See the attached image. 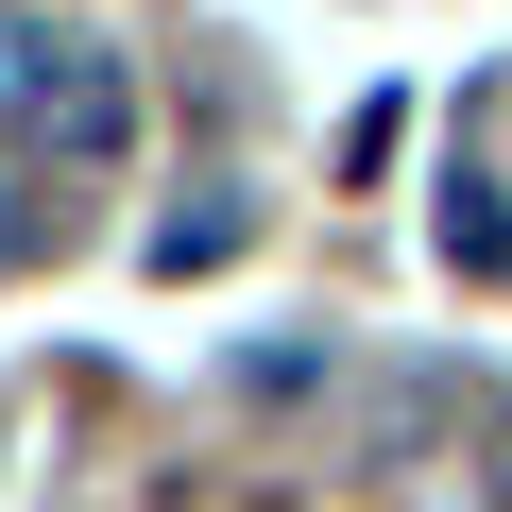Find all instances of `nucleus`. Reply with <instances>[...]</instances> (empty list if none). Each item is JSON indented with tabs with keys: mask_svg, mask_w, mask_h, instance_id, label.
I'll list each match as a JSON object with an SVG mask.
<instances>
[{
	"mask_svg": "<svg viewBox=\"0 0 512 512\" xmlns=\"http://www.w3.org/2000/svg\"><path fill=\"white\" fill-rule=\"evenodd\" d=\"M0 103H18L52 154H120L137 137V69L86 52V35H35V18H0Z\"/></svg>",
	"mask_w": 512,
	"mask_h": 512,
	"instance_id": "nucleus-1",
	"label": "nucleus"
}]
</instances>
